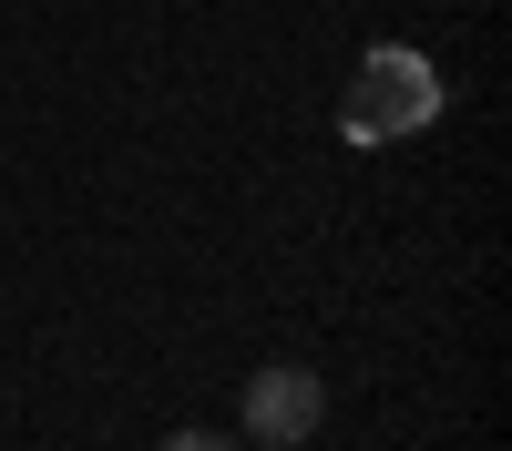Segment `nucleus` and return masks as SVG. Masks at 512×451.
Wrapping results in <instances>:
<instances>
[{
    "label": "nucleus",
    "instance_id": "1",
    "mask_svg": "<svg viewBox=\"0 0 512 451\" xmlns=\"http://www.w3.org/2000/svg\"><path fill=\"white\" fill-rule=\"evenodd\" d=\"M451 103V82L431 52H410V41H369L359 72H349V144H400V134H431Z\"/></svg>",
    "mask_w": 512,
    "mask_h": 451
},
{
    "label": "nucleus",
    "instance_id": "2",
    "mask_svg": "<svg viewBox=\"0 0 512 451\" xmlns=\"http://www.w3.org/2000/svg\"><path fill=\"white\" fill-rule=\"evenodd\" d=\"M236 421L267 441V451H277V441H308V431L328 421V380H318V369H297V359H277V369H256V380H246Z\"/></svg>",
    "mask_w": 512,
    "mask_h": 451
},
{
    "label": "nucleus",
    "instance_id": "3",
    "mask_svg": "<svg viewBox=\"0 0 512 451\" xmlns=\"http://www.w3.org/2000/svg\"><path fill=\"white\" fill-rule=\"evenodd\" d=\"M164 451H246V441H226V431H164Z\"/></svg>",
    "mask_w": 512,
    "mask_h": 451
},
{
    "label": "nucleus",
    "instance_id": "4",
    "mask_svg": "<svg viewBox=\"0 0 512 451\" xmlns=\"http://www.w3.org/2000/svg\"><path fill=\"white\" fill-rule=\"evenodd\" d=\"M277 451H297V441H277Z\"/></svg>",
    "mask_w": 512,
    "mask_h": 451
}]
</instances>
